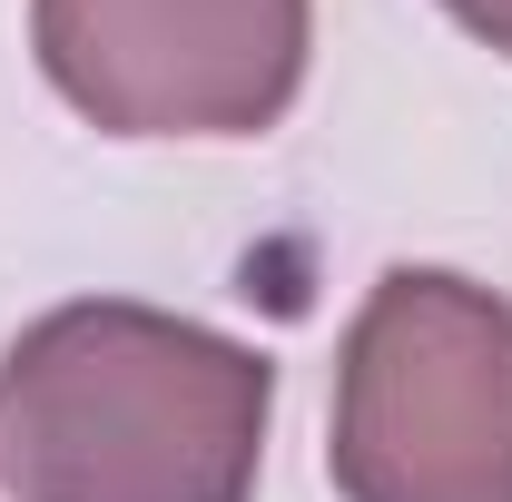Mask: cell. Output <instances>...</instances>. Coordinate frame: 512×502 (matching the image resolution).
Segmentation results:
<instances>
[{"label": "cell", "mask_w": 512, "mask_h": 502, "mask_svg": "<svg viewBox=\"0 0 512 502\" xmlns=\"http://www.w3.org/2000/svg\"><path fill=\"white\" fill-rule=\"evenodd\" d=\"M276 365L138 296H79L0 355L10 502H247Z\"/></svg>", "instance_id": "1"}, {"label": "cell", "mask_w": 512, "mask_h": 502, "mask_svg": "<svg viewBox=\"0 0 512 502\" xmlns=\"http://www.w3.org/2000/svg\"><path fill=\"white\" fill-rule=\"evenodd\" d=\"M30 50L109 138H256L306 89L316 0H30Z\"/></svg>", "instance_id": "3"}, {"label": "cell", "mask_w": 512, "mask_h": 502, "mask_svg": "<svg viewBox=\"0 0 512 502\" xmlns=\"http://www.w3.org/2000/svg\"><path fill=\"white\" fill-rule=\"evenodd\" d=\"M444 10L473 30V40H493V50L512 60V0H444Z\"/></svg>", "instance_id": "4"}, {"label": "cell", "mask_w": 512, "mask_h": 502, "mask_svg": "<svg viewBox=\"0 0 512 502\" xmlns=\"http://www.w3.org/2000/svg\"><path fill=\"white\" fill-rule=\"evenodd\" d=\"M325 473L345 502H512V296L384 266L335 355Z\"/></svg>", "instance_id": "2"}]
</instances>
